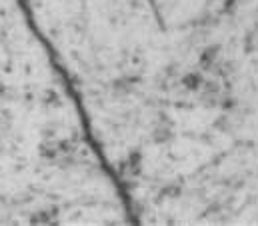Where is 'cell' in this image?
I'll list each match as a JSON object with an SVG mask.
<instances>
[{
    "label": "cell",
    "mask_w": 258,
    "mask_h": 226,
    "mask_svg": "<svg viewBox=\"0 0 258 226\" xmlns=\"http://www.w3.org/2000/svg\"><path fill=\"white\" fill-rule=\"evenodd\" d=\"M0 224H134L26 0H0Z\"/></svg>",
    "instance_id": "1"
}]
</instances>
